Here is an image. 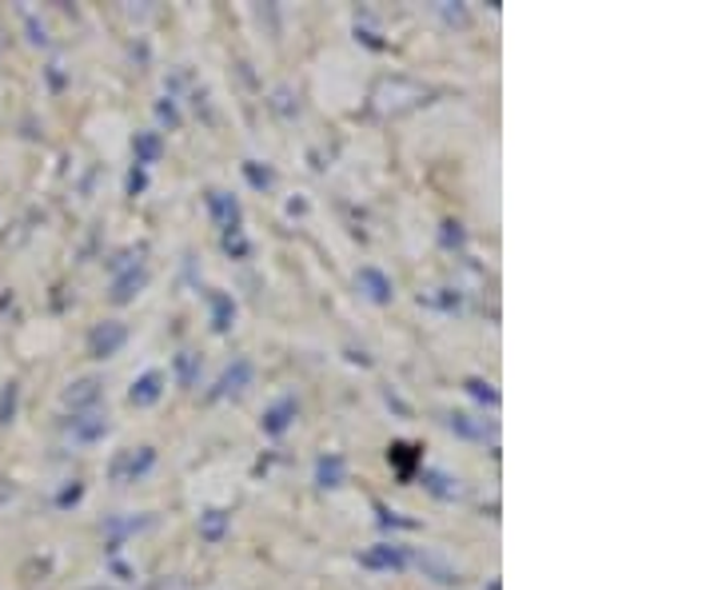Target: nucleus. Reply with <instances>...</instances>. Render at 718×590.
<instances>
[{
    "mask_svg": "<svg viewBox=\"0 0 718 590\" xmlns=\"http://www.w3.org/2000/svg\"><path fill=\"white\" fill-rule=\"evenodd\" d=\"M69 435L76 443H96L108 435V416H100V407H93V411H76V416L69 419Z\"/></svg>",
    "mask_w": 718,
    "mask_h": 590,
    "instance_id": "obj_10",
    "label": "nucleus"
},
{
    "mask_svg": "<svg viewBox=\"0 0 718 590\" xmlns=\"http://www.w3.org/2000/svg\"><path fill=\"white\" fill-rule=\"evenodd\" d=\"M435 12H440L452 28H467V24H471V12H467V4H459V0H435Z\"/></svg>",
    "mask_w": 718,
    "mask_h": 590,
    "instance_id": "obj_21",
    "label": "nucleus"
},
{
    "mask_svg": "<svg viewBox=\"0 0 718 590\" xmlns=\"http://www.w3.org/2000/svg\"><path fill=\"white\" fill-rule=\"evenodd\" d=\"M272 108H276L284 120H296L300 117V96H291V88H276V93H272Z\"/></svg>",
    "mask_w": 718,
    "mask_h": 590,
    "instance_id": "obj_22",
    "label": "nucleus"
},
{
    "mask_svg": "<svg viewBox=\"0 0 718 590\" xmlns=\"http://www.w3.org/2000/svg\"><path fill=\"white\" fill-rule=\"evenodd\" d=\"M359 567L368 570H407L411 567V551L399 543H375L359 555Z\"/></svg>",
    "mask_w": 718,
    "mask_h": 590,
    "instance_id": "obj_5",
    "label": "nucleus"
},
{
    "mask_svg": "<svg viewBox=\"0 0 718 590\" xmlns=\"http://www.w3.org/2000/svg\"><path fill=\"white\" fill-rule=\"evenodd\" d=\"M387 459H395V463H399V474L411 479V463H416V455H404V443H395L392 451H387Z\"/></svg>",
    "mask_w": 718,
    "mask_h": 590,
    "instance_id": "obj_26",
    "label": "nucleus"
},
{
    "mask_svg": "<svg viewBox=\"0 0 718 590\" xmlns=\"http://www.w3.org/2000/svg\"><path fill=\"white\" fill-rule=\"evenodd\" d=\"M204 300H208L212 327H216L220 336H224V332H232V324H236V300H232V296H228V291H208Z\"/></svg>",
    "mask_w": 718,
    "mask_h": 590,
    "instance_id": "obj_16",
    "label": "nucleus"
},
{
    "mask_svg": "<svg viewBox=\"0 0 718 590\" xmlns=\"http://www.w3.org/2000/svg\"><path fill=\"white\" fill-rule=\"evenodd\" d=\"M419 483H423V491H428L431 498H440V503H464L467 498L464 479L452 471H440V467H428V471L419 474Z\"/></svg>",
    "mask_w": 718,
    "mask_h": 590,
    "instance_id": "obj_4",
    "label": "nucleus"
},
{
    "mask_svg": "<svg viewBox=\"0 0 718 590\" xmlns=\"http://www.w3.org/2000/svg\"><path fill=\"white\" fill-rule=\"evenodd\" d=\"M132 152H136V168H152V164H160V156H164L160 132H136Z\"/></svg>",
    "mask_w": 718,
    "mask_h": 590,
    "instance_id": "obj_17",
    "label": "nucleus"
},
{
    "mask_svg": "<svg viewBox=\"0 0 718 590\" xmlns=\"http://www.w3.org/2000/svg\"><path fill=\"white\" fill-rule=\"evenodd\" d=\"M296 411H300V404L291 399V395H284V399H276V404L264 411V431L267 435H284V431L291 428V419H296Z\"/></svg>",
    "mask_w": 718,
    "mask_h": 590,
    "instance_id": "obj_15",
    "label": "nucleus"
},
{
    "mask_svg": "<svg viewBox=\"0 0 718 590\" xmlns=\"http://www.w3.org/2000/svg\"><path fill=\"white\" fill-rule=\"evenodd\" d=\"M140 188H144V168H132V176H128V192L136 196Z\"/></svg>",
    "mask_w": 718,
    "mask_h": 590,
    "instance_id": "obj_29",
    "label": "nucleus"
},
{
    "mask_svg": "<svg viewBox=\"0 0 718 590\" xmlns=\"http://www.w3.org/2000/svg\"><path fill=\"white\" fill-rule=\"evenodd\" d=\"M356 291L363 296L368 303H392L395 300V284H392V276H383L380 267H359L356 272Z\"/></svg>",
    "mask_w": 718,
    "mask_h": 590,
    "instance_id": "obj_7",
    "label": "nucleus"
},
{
    "mask_svg": "<svg viewBox=\"0 0 718 590\" xmlns=\"http://www.w3.org/2000/svg\"><path fill=\"white\" fill-rule=\"evenodd\" d=\"M467 395H476L479 404H487V407H499V392L491 380H467Z\"/></svg>",
    "mask_w": 718,
    "mask_h": 590,
    "instance_id": "obj_24",
    "label": "nucleus"
},
{
    "mask_svg": "<svg viewBox=\"0 0 718 590\" xmlns=\"http://www.w3.org/2000/svg\"><path fill=\"white\" fill-rule=\"evenodd\" d=\"M4 45H9V33H4V28H0V52H4Z\"/></svg>",
    "mask_w": 718,
    "mask_h": 590,
    "instance_id": "obj_30",
    "label": "nucleus"
},
{
    "mask_svg": "<svg viewBox=\"0 0 718 590\" xmlns=\"http://www.w3.org/2000/svg\"><path fill=\"white\" fill-rule=\"evenodd\" d=\"M156 463V451L152 447H132V451H120L112 463H108V479L112 483H136L140 474L152 471Z\"/></svg>",
    "mask_w": 718,
    "mask_h": 590,
    "instance_id": "obj_3",
    "label": "nucleus"
},
{
    "mask_svg": "<svg viewBox=\"0 0 718 590\" xmlns=\"http://www.w3.org/2000/svg\"><path fill=\"white\" fill-rule=\"evenodd\" d=\"M64 404L72 407V416L76 411H93V407H100V380H76L64 392Z\"/></svg>",
    "mask_w": 718,
    "mask_h": 590,
    "instance_id": "obj_14",
    "label": "nucleus"
},
{
    "mask_svg": "<svg viewBox=\"0 0 718 590\" xmlns=\"http://www.w3.org/2000/svg\"><path fill=\"white\" fill-rule=\"evenodd\" d=\"M124 339H128V327L120 324V320H105V324H96L93 332H88V356L93 359L117 356V351L124 348Z\"/></svg>",
    "mask_w": 718,
    "mask_h": 590,
    "instance_id": "obj_6",
    "label": "nucleus"
},
{
    "mask_svg": "<svg viewBox=\"0 0 718 590\" xmlns=\"http://www.w3.org/2000/svg\"><path fill=\"white\" fill-rule=\"evenodd\" d=\"M252 359H232V368L224 371L220 375V383H216V387H212V395L208 399H232V395H240L243 387H252Z\"/></svg>",
    "mask_w": 718,
    "mask_h": 590,
    "instance_id": "obj_9",
    "label": "nucleus"
},
{
    "mask_svg": "<svg viewBox=\"0 0 718 590\" xmlns=\"http://www.w3.org/2000/svg\"><path fill=\"white\" fill-rule=\"evenodd\" d=\"M224 252L232 255V260H248V252H252V243H248L243 228H232V232H224Z\"/></svg>",
    "mask_w": 718,
    "mask_h": 590,
    "instance_id": "obj_23",
    "label": "nucleus"
},
{
    "mask_svg": "<svg viewBox=\"0 0 718 590\" xmlns=\"http://www.w3.org/2000/svg\"><path fill=\"white\" fill-rule=\"evenodd\" d=\"M156 117H160L168 128H180V112H176L172 100H160V105H156Z\"/></svg>",
    "mask_w": 718,
    "mask_h": 590,
    "instance_id": "obj_28",
    "label": "nucleus"
},
{
    "mask_svg": "<svg viewBox=\"0 0 718 590\" xmlns=\"http://www.w3.org/2000/svg\"><path fill=\"white\" fill-rule=\"evenodd\" d=\"M204 208H208L212 224L220 228V232H232L240 228V200L232 192H220V188H212L208 196H204Z\"/></svg>",
    "mask_w": 718,
    "mask_h": 590,
    "instance_id": "obj_8",
    "label": "nucleus"
},
{
    "mask_svg": "<svg viewBox=\"0 0 718 590\" xmlns=\"http://www.w3.org/2000/svg\"><path fill=\"white\" fill-rule=\"evenodd\" d=\"M172 371H176V383H180V387H196V380H200V356H196V351H180V356L172 359Z\"/></svg>",
    "mask_w": 718,
    "mask_h": 590,
    "instance_id": "obj_20",
    "label": "nucleus"
},
{
    "mask_svg": "<svg viewBox=\"0 0 718 590\" xmlns=\"http://www.w3.org/2000/svg\"><path fill=\"white\" fill-rule=\"evenodd\" d=\"M443 248H464V228L455 220L443 224Z\"/></svg>",
    "mask_w": 718,
    "mask_h": 590,
    "instance_id": "obj_27",
    "label": "nucleus"
},
{
    "mask_svg": "<svg viewBox=\"0 0 718 590\" xmlns=\"http://www.w3.org/2000/svg\"><path fill=\"white\" fill-rule=\"evenodd\" d=\"M228 527H232V515H228V510H204V515H200V539H204V543H220L224 534H228Z\"/></svg>",
    "mask_w": 718,
    "mask_h": 590,
    "instance_id": "obj_18",
    "label": "nucleus"
},
{
    "mask_svg": "<svg viewBox=\"0 0 718 590\" xmlns=\"http://www.w3.org/2000/svg\"><path fill=\"white\" fill-rule=\"evenodd\" d=\"M243 172H248V180H252V188H260V192H264V188H272V184H276V172H272V168H260V164H255V160H248V164H243Z\"/></svg>",
    "mask_w": 718,
    "mask_h": 590,
    "instance_id": "obj_25",
    "label": "nucleus"
},
{
    "mask_svg": "<svg viewBox=\"0 0 718 590\" xmlns=\"http://www.w3.org/2000/svg\"><path fill=\"white\" fill-rule=\"evenodd\" d=\"M411 563L428 570L435 582H447V587H455V582H459V570H455L452 563H443L440 555H428V551H423V555H416V551H411Z\"/></svg>",
    "mask_w": 718,
    "mask_h": 590,
    "instance_id": "obj_19",
    "label": "nucleus"
},
{
    "mask_svg": "<svg viewBox=\"0 0 718 590\" xmlns=\"http://www.w3.org/2000/svg\"><path fill=\"white\" fill-rule=\"evenodd\" d=\"M315 483L324 486V491L344 486L348 483V459H344V455H320V463H315Z\"/></svg>",
    "mask_w": 718,
    "mask_h": 590,
    "instance_id": "obj_13",
    "label": "nucleus"
},
{
    "mask_svg": "<svg viewBox=\"0 0 718 590\" xmlns=\"http://www.w3.org/2000/svg\"><path fill=\"white\" fill-rule=\"evenodd\" d=\"M144 284H148V267L136 252H124L112 260V303H132Z\"/></svg>",
    "mask_w": 718,
    "mask_h": 590,
    "instance_id": "obj_2",
    "label": "nucleus"
},
{
    "mask_svg": "<svg viewBox=\"0 0 718 590\" xmlns=\"http://www.w3.org/2000/svg\"><path fill=\"white\" fill-rule=\"evenodd\" d=\"M428 96L431 88H423L411 76H383L371 88V112H380V117H407V112L428 105Z\"/></svg>",
    "mask_w": 718,
    "mask_h": 590,
    "instance_id": "obj_1",
    "label": "nucleus"
},
{
    "mask_svg": "<svg viewBox=\"0 0 718 590\" xmlns=\"http://www.w3.org/2000/svg\"><path fill=\"white\" fill-rule=\"evenodd\" d=\"M447 428L459 435V440H476V443H495V423H487V419H476L467 416V411H452L447 416Z\"/></svg>",
    "mask_w": 718,
    "mask_h": 590,
    "instance_id": "obj_11",
    "label": "nucleus"
},
{
    "mask_svg": "<svg viewBox=\"0 0 718 590\" xmlns=\"http://www.w3.org/2000/svg\"><path fill=\"white\" fill-rule=\"evenodd\" d=\"M164 395V375L160 371H144L136 383H132V392H128V404L132 407H156Z\"/></svg>",
    "mask_w": 718,
    "mask_h": 590,
    "instance_id": "obj_12",
    "label": "nucleus"
}]
</instances>
